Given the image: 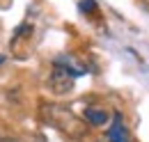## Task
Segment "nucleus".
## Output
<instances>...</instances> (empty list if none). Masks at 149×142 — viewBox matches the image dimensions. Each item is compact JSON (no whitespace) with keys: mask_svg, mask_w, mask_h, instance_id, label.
Masks as SVG:
<instances>
[{"mask_svg":"<svg viewBox=\"0 0 149 142\" xmlns=\"http://www.w3.org/2000/svg\"><path fill=\"white\" fill-rule=\"evenodd\" d=\"M48 89L55 96H64L74 89V73L64 67H55L48 76Z\"/></svg>","mask_w":149,"mask_h":142,"instance_id":"obj_2","label":"nucleus"},{"mask_svg":"<svg viewBox=\"0 0 149 142\" xmlns=\"http://www.w3.org/2000/svg\"><path fill=\"white\" fill-rule=\"evenodd\" d=\"M2 62H5V57H2V55H0V64H2Z\"/></svg>","mask_w":149,"mask_h":142,"instance_id":"obj_6","label":"nucleus"},{"mask_svg":"<svg viewBox=\"0 0 149 142\" xmlns=\"http://www.w3.org/2000/svg\"><path fill=\"white\" fill-rule=\"evenodd\" d=\"M108 140L110 142H131V133L126 131V126L122 124V115L119 112L112 115V126L108 128Z\"/></svg>","mask_w":149,"mask_h":142,"instance_id":"obj_3","label":"nucleus"},{"mask_svg":"<svg viewBox=\"0 0 149 142\" xmlns=\"http://www.w3.org/2000/svg\"><path fill=\"white\" fill-rule=\"evenodd\" d=\"M0 142H19L16 138H0Z\"/></svg>","mask_w":149,"mask_h":142,"instance_id":"obj_5","label":"nucleus"},{"mask_svg":"<svg viewBox=\"0 0 149 142\" xmlns=\"http://www.w3.org/2000/svg\"><path fill=\"white\" fill-rule=\"evenodd\" d=\"M48 117H51V122L60 128V131H64L67 135H71V138H83L85 135V124L76 117L74 112H69V110H64V108L60 106H51L48 108Z\"/></svg>","mask_w":149,"mask_h":142,"instance_id":"obj_1","label":"nucleus"},{"mask_svg":"<svg viewBox=\"0 0 149 142\" xmlns=\"http://www.w3.org/2000/svg\"><path fill=\"white\" fill-rule=\"evenodd\" d=\"M85 119L92 126H103V124H108V112L103 108H87L85 110Z\"/></svg>","mask_w":149,"mask_h":142,"instance_id":"obj_4","label":"nucleus"}]
</instances>
